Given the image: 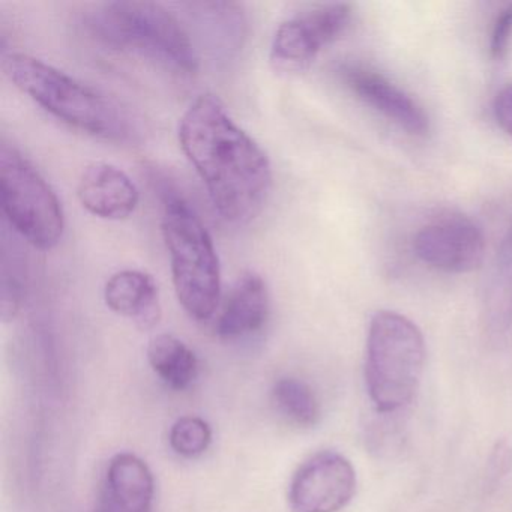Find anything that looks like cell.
<instances>
[{
    "mask_svg": "<svg viewBox=\"0 0 512 512\" xmlns=\"http://www.w3.org/2000/svg\"><path fill=\"white\" fill-rule=\"evenodd\" d=\"M178 137L220 217L235 226L253 221L271 193V161L223 101L199 95L182 115Z\"/></svg>",
    "mask_w": 512,
    "mask_h": 512,
    "instance_id": "1",
    "label": "cell"
},
{
    "mask_svg": "<svg viewBox=\"0 0 512 512\" xmlns=\"http://www.w3.org/2000/svg\"><path fill=\"white\" fill-rule=\"evenodd\" d=\"M4 68L16 88L74 130L106 142L136 140L139 130L128 110L98 89L28 53H11Z\"/></svg>",
    "mask_w": 512,
    "mask_h": 512,
    "instance_id": "2",
    "label": "cell"
},
{
    "mask_svg": "<svg viewBox=\"0 0 512 512\" xmlns=\"http://www.w3.org/2000/svg\"><path fill=\"white\" fill-rule=\"evenodd\" d=\"M161 232L179 304L199 322L211 319L221 299V268L214 241L196 209L178 190L161 185Z\"/></svg>",
    "mask_w": 512,
    "mask_h": 512,
    "instance_id": "3",
    "label": "cell"
},
{
    "mask_svg": "<svg viewBox=\"0 0 512 512\" xmlns=\"http://www.w3.org/2000/svg\"><path fill=\"white\" fill-rule=\"evenodd\" d=\"M89 34L110 49L133 52L181 74H194L199 55L187 29L163 5L118 0L98 5L85 17Z\"/></svg>",
    "mask_w": 512,
    "mask_h": 512,
    "instance_id": "4",
    "label": "cell"
},
{
    "mask_svg": "<svg viewBox=\"0 0 512 512\" xmlns=\"http://www.w3.org/2000/svg\"><path fill=\"white\" fill-rule=\"evenodd\" d=\"M425 341L421 329L395 311H377L368 326L365 385L380 413L409 406L421 383Z\"/></svg>",
    "mask_w": 512,
    "mask_h": 512,
    "instance_id": "5",
    "label": "cell"
},
{
    "mask_svg": "<svg viewBox=\"0 0 512 512\" xmlns=\"http://www.w3.org/2000/svg\"><path fill=\"white\" fill-rule=\"evenodd\" d=\"M0 194L5 220L17 235L38 250L61 242L65 214L58 194L19 148L2 140Z\"/></svg>",
    "mask_w": 512,
    "mask_h": 512,
    "instance_id": "6",
    "label": "cell"
},
{
    "mask_svg": "<svg viewBox=\"0 0 512 512\" xmlns=\"http://www.w3.org/2000/svg\"><path fill=\"white\" fill-rule=\"evenodd\" d=\"M347 4L322 5L298 14L278 26L269 50V62L280 73L305 70L323 47L334 43L352 22Z\"/></svg>",
    "mask_w": 512,
    "mask_h": 512,
    "instance_id": "7",
    "label": "cell"
},
{
    "mask_svg": "<svg viewBox=\"0 0 512 512\" xmlns=\"http://www.w3.org/2000/svg\"><path fill=\"white\" fill-rule=\"evenodd\" d=\"M355 467L344 455L323 451L308 458L293 475L289 500L292 512H338L356 493Z\"/></svg>",
    "mask_w": 512,
    "mask_h": 512,
    "instance_id": "8",
    "label": "cell"
},
{
    "mask_svg": "<svg viewBox=\"0 0 512 512\" xmlns=\"http://www.w3.org/2000/svg\"><path fill=\"white\" fill-rule=\"evenodd\" d=\"M413 250L421 262L437 271L467 274L484 262L485 236L467 218H440L416 233Z\"/></svg>",
    "mask_w": 512,
    "mask_h": 512,
    "instance_id": "9",
    "label": "cell"
},
{
    "mask_svg": "<svg viewBox=\"0 0 512 512\" xmlns=\"http://www.w3.org/2000/svg\"><path fill=\"white\" fill-rule=\"evenodd\" d=\"M338 73L344 86L365 106L371 107L410 136H427L430 131L427 113L388 77L356 64L343 65Z\"/></svg>",
    "mask_w": 512,
    "mask_h": 512,
    "instance_id": "10",
    "label": "cell"
},
{
    "mask_svg": "<svg viewBox=\"0 0 512 512\" xmlns=\"http://www.w3.org/2000/svg\"><path fill=\"white\" fill-rule=\"evenodd\" d=\"M77 196L89 214L103 220H124L136 211L140 193L130 176L110 163H92L83 170Z\"/></svg>",
    "mask_w": 512,
    "mask_h": 512,
    "instance_id": "11",
    "label": "cell"
},
{
    "mask_svg": "<svg viewBox=\"0 0 512 512\" xmlns=\"http://www.w3.org/2000/svg\"><path fill=\"white\" fill-rule=\"evenodd\" d=\"M154 494L148 464L131 452H122L107 466L95 512H152Z\"/></svg>",
    "mask_w": 512,
    "mask_h": 512,
    "instance_id": "12",
    "label": "cell"
},
{
    "mask_svg": "<svg viewBox=\"0 0 512 512\" xmlns=\"http://www.w3.org/2000/svg\"><path fill=\"white\" fill-rule=\"evenodd\" d=\"M269 316V292L262 275L247 271L235 281L220 314L218 337L223 340H239L256 334L263 328Z\"/></svg>",
    "mask_w": 512,
    "mask_h": 512,
    "instance_id": "13",
    "label": "cell"
},
{
    "mask_svg": "<svg viewBox=\"0 0 512 512\" xmlns=\"http://www.w3.org/2000/svg\"><path fill=\"white\" fill-rule=\"evenodd\" d=\"M104 301L119 316L133 320L139 328L152 329L161 317L160 292L148 272L122 269L107 280Z\"/></svg>",
    "mask_w": 512,
    "mask_h": 512,
    "instance_id": "14",
    "label": "cell"
},
{
    "mask_svg": "<svg viewBox=\"0 0 512 512\" xmlns=\"http://www.w3.org/2000/svg\"><path fill=\"white\" fill-rule=\"evenodd\" d=\"M148 359L152 370L176 391L190 388L199 374V362L193 350L175 335L160 334L152 338Z\"/></svg>",
    "mask_w": 512,
    "mask_h": 512,
    "instance_id": "15",
    "label": "cell"
},
{
    "mask_svg": "<svg viewBox=\"0 0 512 512\" xmlns=\"http://www.w3.org/2000/svg\"><path fill=\"white\" fill-rule=\"evenodd\" d=\"M272 398L278 412L292 424L310 428L319 422V400L304 380L283 377L275 383Z\"/></svg>",
    "mask_w": 512,
    "mask_h": 512,
    "instance_id": "16",
    "label": "cell"
},
{
    "mask_svg": "<svg viewBox=\"0 0 512 512\" xmlns=\"http://www.w3.org/2000/svg\"><path fill=\"white\" fill-rule=\"evenodd\" d=\"M25 259L16 244L2 241V319L10 322L22 307L26 293Z\"/></svg>",
    "mask_w": 512,
    "mask_h": 512,
    "instance_id": "17",
    "label": "cell"
},
{
    "mask_svg": "<svg viewBox=\"0 0 512 512\" xmlns=\"http://www.w3.org/2000/svg\"><path fill=\"white\" fill-rule=\"evenodd\" d=\"M169 442L176 454L185 458L199 457L211 445V427L199 416H182L170 428Z\"/></svg>",
    "mask_w": 512,
    "mask_h": 512,
    "instance_id": "18",
    "label": "cell"
},
{
    "mask_svg": "<svg viewBox=\"0 0 512 512\" xmlns=\"http://www.w3.org/2000/svg\"><path fill=\"white\" fill-rule=\"evenodd\" d=\"M512 290V227L503 238L497 251L496 274L493 277L494 304L500 302L499 307L508 302Z\"/></svg>",
    "mask_w": 512,
    "mask_h": 512,
    "instance_id": "19",
    "label": "cell"
},
{
    "mask_svg": "<svg viewBox=\"0 0 512 512\" xmlns=\"http://www.w3.org/2000/svg\"><path fill=\"white\" fill-rule=\"evenodd\" d=\"M512 44V4L499 11L490 35V55L494 61H502Z\"/></svg>",
    "mask_w": 512,
    "mask_h": 512,
    "instance_id": "20",
    "label": "cell"
},
{
    "mask_svg": "<svg viewBox=\"0 0 512 512\" xmlns=\"http://www.w3.org/2000/svg\"><path fill=\"white\" fill-rule=\"evenodd\" d=\"M493 112L497 125L512 139V83L497 94Z\"/></svg>",
    "mask_w": 512,
    "mask_h": 512,
    "instance_id": "21",
    "label": "cell"
},
{
    "mask_svg": "<svg viewBox=\"0 0 512 512\" xmlns=\"http://www.w3.org/2000/svg\"><path fill=\"white\" fill-rule=\"evenodd\" d=\"M512 310V290H511V295H509V304H508V311H511Z\"/></svg>",
    "mask_w": 512,
    "mask_h": 512,
    "instance_id": "22",
    "label": "cell"
}]
</instances>
